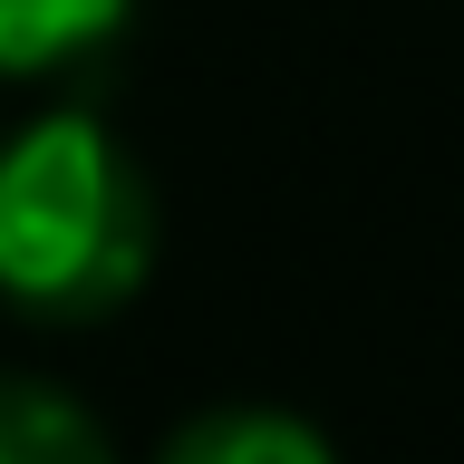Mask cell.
<instances>
[{
  "instance_id": "1",
  "label": "cell",
  "mask_w": 464,
  "mask_h": 464,
  "mask_svg": "<svg viewBox=\"0 0 464 464\" xmlns=\"http://www.w3.org/2000/svg\"><path fill=\"white\" fill-rule=\"evenodd\" d=\"M155 261V203L126 145L87 107H49L0 145V300L39 319H97L136 300Z\"/></svg>"
},
{
  "instance_id": "2",
  "label": "cell",
  "mask_w": 464,
  "mask_h": 464,
  "mask_svg": "<svg viewBox=\"0 0 464 464\" xmlns=\"http://www.w3.org/2000/svg\"><path fill=\"white\" fill-rule=\"evenodd\" d=\"M136 0H0V78H58L107 49Z\"/></svg>"
},
{
  "instance_id": "3",
  "label": "cell",
  "mask_w": 464,
  "mask_h": 464,
  "mask_svg": "<svg viewBox=\"0 0 464 464\" xmlns=\"http://www.w3.org/2000/svg\"><path fill=\"white\" fill-rule=\"evenodd\" d=\"M155 464H339V455H329L319 426H300L281 406H213V416H194Z\"/></svg>"
},
{
  "instance_id": "4",
  "label": "cell",
  "mask_w": 464,
  "mask_h": 464,
  "mask_svg": "<svg viewBox=\"0 0 464 464\" xmlns=\"http://www.w3.org/2000/svg\"><path fill=\"white\" fill-rule=\"evenodd\" d=\"M0 464H116L97 416L49 377H0Z\"/></svg>"
}]
</instances>
